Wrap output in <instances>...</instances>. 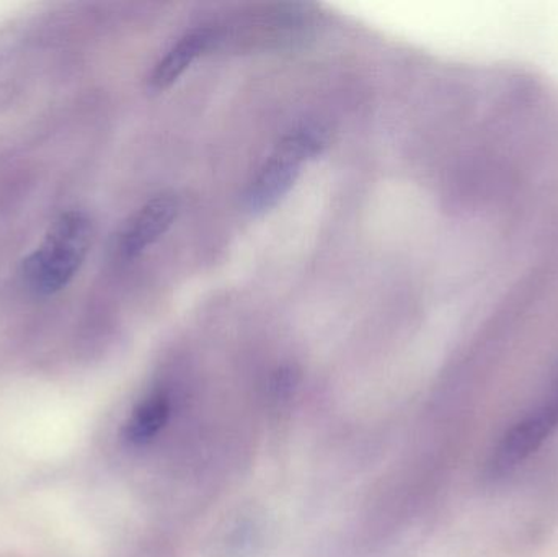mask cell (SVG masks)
<instances>
[{"mask_svg": "<svg viewBox=\"0 0 558 557\" xmlns=\"http://www.w3.org/2000/svg\"><path fill=\"white\" fill-rule=\"evenodd\" d=\"M330 133L318 121H305L282 136L277 149L248 183L244 206L252 215L275 208L294 185L302 166L328 146Z\"/></svg>", "mask_w": 558, "mask_h": 557, "instance_id": "6da1fadb", "label": "cell"}, {"mask_svg": "<svg viewBox=\"0 0 558 557\" xmlns=\"http://www.w3.org/2000/svg\"><path fill=\"white\" fill-rule=\"evenodd\" d=\"M94 229L82 211L59 216L45 241L23 262L26 284L38 294L62 290L77 274L90 251Z\"/></svg>", "mask_w": 558, "mask_h": 557, "instance_id": "7a4b0ae2", "label": "cell"}, {"mask_svg": "<svg viewBox=\"0 0 558 557\" xmlns=\"http://www.w3.org/2000/svg\"><path fill=\"white\" fill-rule=\"evenodd\" d=\"M558 427V391L546 404L508 428L487 463L488 480L498 481L513 473Z\"/></svg>", "mask_w": 558, "mask_h": 557, "instance_id": "3957f363", "label": "cell"}, {"mask_svg": "<svg viewBox=\"0 0 558 557\" xmlns=\"http://www.w3.org/2000/svg\"><path fill=\"white\" fill-rule=\"evenodd\" d=\"M179 198L172 193L154 196L126 222L120 235V254L124 258L140 257L156 244L179 216Z\"/></svg>", "mask_w": 558, "mask_h": 557, "instance_id": "277c9868", "label": "cell"}, {"mask_svg": "<svg viewBox=\"0 0 558 557\" xmlns=\"http://www.w3.org/2000/svg\"><path fill=\"white\" fill-rule=\"evenodd\" d=\"M215 38L216 32L211 28H196L183 35L157 62L150 74V88L166 90L175 84L185 74L186 69L215 43Z\"/></svg>", "mask_w": 558, "mask_h": 557, "instance_id": "5b68a950", "label": "cell"}, {"mask_svg": "<svg viewBox=\"0 0 558 557\" xmlns=\"http://www.w3.org/2000/svg\"><path fill=\"white\" fill-rule=\"evenodd\" d=\"M162 402L150 401L134 412L133 419L126 427V437L133 441H141L150 437L162 422Z\"/></svg>", "mask_w": 558, "mask_h": 557, "instance_id": "8992f818", "label": "cell"}]
</instances>
